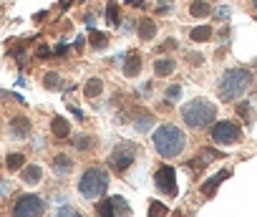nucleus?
Wrapping results in <instances>:
<instances>
[{"label":"nucleus","instance_id":"nucleus-1","mask_svg":"<svg viewBox=\"0 0 257 217\" xmlns=\"http://www.w3.org/2000/svg\"><path fill=\"white\" fill-rule=\"evenodd\" d=\"M184 144H187V139H184L182 129H177V127H172V124H164V127H159V129L154 132V149H157L159 157H164V159L179 157V154L184 152Z\"/></svg>","mask_w":257,"mask_h":217},{"label":"nucleus","instance_id":"nucleus-2","mask_svg":"<svg viewBox=\"0 0 257 217\" xmlns=\"http://www.w3.org/2000/svg\"><path fill=\"white\" fill-rule=\"evenodd\" d=\"M249 86H252V71L249 68H229L219 81V98L222 101H237Z\"/></svg>","mask_w":257,"mask_h":217},{"label":"nucleus","instance_id":"nucleus-3","mask_svg":"<svg viewBox=\"0 0 257 217\" xmlns=\"http://www.w3.org/2000/svg\"><path fill=\"white\" fill-rule=\"evenodd\" d=\"M217 117V106L207 98H194L182 108V119L189 129H204L207 124H212Z\"/></svg>","mask_w":257,"mask_h":217},{"label":"nucleus","instance_id":"nucleus-4","mask_svg":"<svg viewBox=\"0 0 257 217\" xmlns=\"http://www.w3.org/2000/svg\"><path fill=\"white\" fill-rule=\"evenodd\" d=\"M106 187H108V174H106V169H98V167L83 172V177L78 182V189L86 199H98L106 192Z\"/></svg>","mask_w":257,"mask_h":217},{"label":"nucleus","instance_id":"nucleus-5","mask_svg":"<svg viewBox=\"0 0 257 217\" xmlns=\"http://www.w3.org/2000/svg\"><path fill=\"white\" fill-rule=\"evenodd\" d=\"M134 159H137V147L134 144H128V142H121L113 152H111V157H108V167L113 169V172H126L128 167L134 164Z\"/></svg>","mask_w":257,"mask_h":217},{"label":"nucleus","instance_id":"nucleus-6","mask_svg":"<svg viewBox=\"0 0 257 217\" xmlns=\"http://www.w3.org/2000/svg\"><path fill=\"white\" fill-rule=\"evenodd\" d=\"M239 137H242V132H239V124H237V122L224 119V122H217V124L212 127V139H214V144H237Z\"/></svg>","mask_w":257,"mask_h":217},{"label":"nucleus","instance_id":"nucleus-7","mask_svg":"<svg viewBox=\"0 0 257 217\" xmlns=\"http://www.w3.org/2000/svg\"><path fill=\"white\" fill-rule=\"evenodd\" d=\"M43 209H46V204H43L41 197L23 194V197H18V202L13 207V217H41Z\"/></svg>","mask_w":257,"mask_h":217},{"label":"nucleus","instance_id":"nucleus-8","mask_svg":"<svg viewBox=\"0 0 257 217\" xmlns=\"http://www.w3.org/2000/svg\"><path fill=\"white\" fill-rule=\"evenodd\" d=\"M154 184H157L159 192L174 197V194H177V172H174V167L167 164V167L157 169V174H154Z\"/></svg>","mask_w":257,"mask_h":217},{"label":"nucleus","instance_id":"nucleus-9","mask_svg":"<svg viewBox=\"0 0 257 217\" xmlns=\"http://www.w3.org/2000/svg\"><path fill=\"white\" fill-rule=\"evenodd\" d=\"M174 71H177V61H174V58H159V61H154V73H157L159 78L172 76Z\"/></svg>","mask_w":257,"mask_h":217},{"label":"nucleus","instance_id":"nucleus-10","mask_svg":"<svg viewBox=\"0 0 257 217\" xmlns=\"http://www.w3.org/2000/svg\"><path fill=\"white\" fill-rule=\"evenodd\" d=\"M11 132H13V137L26 139V137L31 134V122H28L26 117H16V119L11 122Z\"/></svg>","mask_w":257,"mask_h":217},{"label":"nucleus","instance_id":"nucleus-11","mask_svg":"<svg viewBox=\"0 0 257 217\" xmlns=\"http://www.w3.org/2000/svg\"><path fill=\"white\" fill-rule=\"evenodd\" d=\"M51 132H53L56 139H66V137L71 134V124H68V119H63V117H53V122H51Z\"/></svg>","mask_w":257,"mask_h":217},{"label":"nucleus","instance_id":"nucleus-12","mask_svg":"<svg viewBox=\"0 0 257 217\" xmlns=\"http://www.w3.org/2000/svg\"><path fill=\"white\" fill-rule=\"evenodd\" d=\"M227 177H229V172H227V169H222V172H217V174H214V177H209V179H207V182H204V184H202V192H204V194H209V197H212V194H214V192H217V184H219V182H222V179H227Z\"/></svg>","mask_w":257,"mask_h":217},{"label":"nucleus","instance_id":"nucleus-13","mask_svg":"<svg viewBox=\"0 0 257 217\" xmlns=\"http://www.w3.org/2000/svg\"><path fill=\"white\" fill-rule=\"evenodd\" d=\"M71 169H73V162H71V157H66V154H58V157L53 159V172H56L58 177L68 174Z\"/></svg>","mask_w":257,"mask_h":217},{"label":"nucleus","instance_id":"nucleus-14","mask_svg":"<svg viewBox=\"0 0 257 217\" xmlns=\"http://www.w3.org/2000/svg\"><path fill=\"white\" fill-rule=\"evenodd\" d=\"M157 36V23L152 21V18H144L142 23H139V38L142 41H152Z\"/></svg>","mask_w":257,"mask_h":217},{"label":"nucleus","instance_id":"nucleus-15","mask_svg":"<svg viewBox=\"0 0 257 217\" xmlns=\"http://www.w3.org/2000/svg\"><path fill=\"white\" fill-rule=\"evenodd\" d=\"M41 177H43V169H41L38 164H28V167L23 169V182H26V184H38Z\"/></svg>","mask_w":257,"mask_h":217},{"label":"nucleus","instance_id":"nucleus-16","mask_svg":"<svg viewBox=\"0 0 257 217\" xmlns=\"http://www.w3.org/2000/svg\"><path fill=\"white\" fill-rule=\"evenodd\" d=\"M212 13V6L207 3V0H197V3L189 6V16L192 18H207Z\"/></svg>","mask_w":257,"mask_h":217},{"label":"nucleus","instance_id":"nucleus-17","mask_svg":"<svg viewBox=\"0 0 257 217\" xmlns=\"http://www.w3.org/2000/svg\"><path fill=\"white\" fill-rule=\"evenodd\" d=\"M139 71H142V61H139V56H137V53H132V56L126 58L123 73H126L128 78H134V76H139Z\"/></svg>","mask_w":257,"mask_h":217},{"label":"nucleus","instance_id":"nucleus-18","mask_svg":"<svg viewBox=\"0 0 257 217\" xmlns=\"http://www.w3.org/2000/svg\"><path fill=\"white\" fill-rule=\"evenodd\" d=\"M189 38H192L194 43L209 41V38H212V26H197V28H192V31H189Z\"/></svg>","mask_w":257,"mask_h":217},{"label":"nucleus","instance_id":"nucleus-19","mask_svg":"<svg viewBox=\"0 0 257 217\" xmlns=\"http://www.w3.org/2000/svg\"><path fill=\"white\" fill-rule=\"evenodd\" d=\"M101 91H103V81H101V78H88V81H86V86H83V93H86L88 98L101 96Z\"/></svg>","mask_w":257,"mask_h":217},{"label":"nucleus","instance_id":"nucleus-20","mask_svg":"<svg viewBox=\"0 0 257 217\" xmlns=\"http://www.w3.org/2000/svg\"><path fill=\"white\" fill-rule=\"evenodd\" d=\"M96 217H116V209H113V202H111V197L96 204Z\"/></svg>","mask_w":257,"mask_h":217},{"label":"nucleus","instance_id":"nucleus-21","mask_svg":"<svg viewBox=\"0 0 257 217\" xmlns=\"http://www.w3.org/2000/svg\"><path fill=\"white\" fill-rule=\"evenodd\" d=\"M111 202H113L116 217H128V214H132V209H128V204H126L123 197H111Z\"/></svg>","mask_w":257,"mask_h":217},{"label":"nucleus","instance_id":"nucleus-22","mask_svg":"<svg viewBox=\"0 0 257 217\" xmlns=\"http://www.w3.org/2000/svg\"><path fill=\"white\" fill-rule=\"evenodd\" d=\"M23 164H26V157H23V154H8V159H6V167H8L11 172H18Z\"/></svg>","mask_w":257,"mask_h":217},{"label":"nucleus","instance_id":"nucleus-23","mask_svg":"<svg viewBox=\"0 0 257 217\" xmlns=\"http://www.w3.org/2000/svg\"><path fill=\"white\" fill-rule=\"evenodd\" d=\"M88 41H91L93 48H103V46L108 43V36H106V33H98V31H91V33H88Z\"/></svg>","mask_w":257,"mask_h":217},{"label":"nucleus","instance_id":"nucleus-24","mask_svg":"<svg viewBox=\"0 0 257 217\" xmlns=\"http://www.w3.org/2000/svg\"><path fill=\"white\" fill-rule=\"evenodd\" d=\"M237 114H239V117H242L247 124H252V106H249V103L239 101V103H237Z\"/></svg>","mask_w":257,"mask_h":217},{"label":"nucleus","instance_id":"nucleus-25","mask_svg":"<svg viewBox=\"0 0 257 217\" xmlns=\"http://www.w3.org/2000/svg\"><path fill=\"white\" fill-rule=\"evenodd\" d=\"M169 209H167V204H162V202H149V217H164Z\"/></svg>","mask_w":257,"mask_h":217},{"label":"nucleus","instance_id":"nucleus-26","mask_svg":"<svg viewBox=\"0 0 257 217\" xmlns=\"http://www.w3.org/2000/svg\"><path fill=\"white\" fill-rule=\"evenodd\" d=\"M58 83H61V76H58L56 71H51V73L43 76V86H46V88H58Z\"/></svg>","mask_w":257,"mask_h":217},{"label":"nucleus","instance_id":"nucleus-27","mask_svg":"<svg viewBox=\"0 0 257 217\" xmlns=\"http://www.w3.org/2000/svg\"><path fill=\"white\" fill-rule=\"evenodd\" d=\"M152 124H154V119H152V117H147V114L137 117V129H139V132H147Z\"/></svg>","mask_w":257,"mask_h":217},{"label":"nucleus","instance_id":"nucleus-28","mask_svg":"<svg viewBox=\"0 0 257 217\" xmlns=\"http://www.w3.org/2000/svg\"><path fill=\"white\" fill-rule=\"evenodd\" d=\"M106 21H108V23H118V6H116V3H111V6L106 8Z\"/></svg>","mask_w":257,"mask_h":217},{"label":"nucleus","instance_id":"nucleus-29","mask_svg":"<svg viewBox=\"0 0 257 217\" xmlns=\"http://www.w3.org/2000/svg\"><path fill=\"white\" fill-rule=\"evenodd\" d=\"M179 96H182V86H179V83H172V86L167 88V98H169V101H177Z\"/></svg>","mask_w":257,"mask_h":217},{"label":"nucleus","instance_id":"nucleus-30","mask_svg":"<svg viewBox=\"0 0 257 217\" xmlns=\"http://www.w3.org/2000/svg\"><path fill=\"white\" fill-rule=\"evenodd\" d=\"M56 217H83V214H81V212H78L76 207H61Z\"/></svg>","mask_w":257,"mask_h":217},{"label":"nucleus","instance_id":"nucleus-31","mask_svg":"<svg viewBox=\"0 0 257 217\" xmlns=\"http://www.w3.org/2000/svg\"><path fill=\"white\" fill-rule=\"evenodd\" d=\"M76 147H78V149H91V147H93V139H91V137H78V139H76Z\"/></svg>","mask_w":257,"mask_h":217},{"label":"nucleus","instance_id":"nucleus-32","mask_svg":"<svg viewBox=\"0 0 257 217\" xmlns=\"http://www.w3.org/2000/svg\"><path fill=\"white\" fill-rule=\"evenodd\" d=\"M177 48V41L174 38H167L164 43H162V51H174Z\"/></svg>","mask_w":257,"mask_h":217},{"label":"nucleus","instance_id":"nucleus-33","mask_svg":"<svg viewBox=\"0 0 257 217\" xmlns=\"http://www.w3.org/2000/svg\"><path fill=\"white\" fill-rule=\"evenodd\" d=\"M187 58H189V61H194V66H199V63H202V61H204V58H202V56H199V53H189V56H187Z\"/></svg>","mask_w":257,"mask_h":217},{"label":"nucleus","instance_id":"nucleus-34","mask_svg":"<svg viewBox=\"0 0 257 217\" xmlns=\"http://www.w3.org/2000/svg\"><path fill=\"white\" fill-rule=\"evenodd\" d=\"M48 53H51V51H48V48H46V46H41V48H38V56H41V58H46V56H48Z\"/></svg>","mask_w":257,"mask_h":217},{"label":"nucleus","instance_id":"nucleus-35","mask_svg":"<svg viewBox=\"0 0 257 217\" xmlns=\"http://www.w3.org/2000/svg\"><path fill=\"white\" fill-rule=\"evenodd\" d=\"M252 6H254V11H257V0H252Z\"/></svg>","mask_w":257,"mask_h":217}]
</instances>
